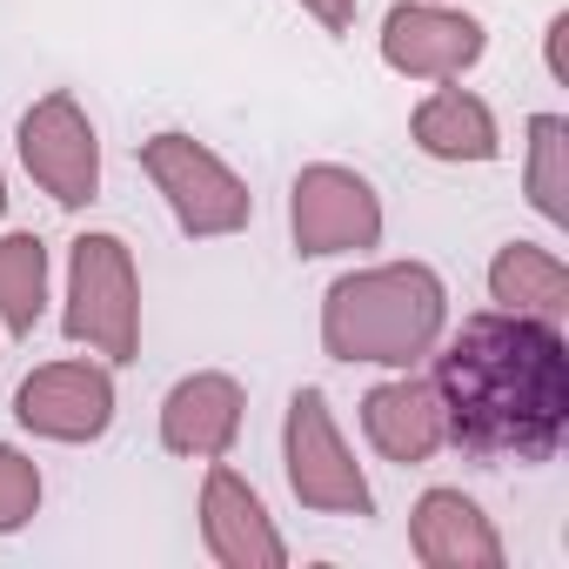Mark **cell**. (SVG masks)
<instances>
[{"mask_svg": "<svg viewBox=\"0 0 569 569\" xmlns=\"http://www.w3.org/2000/svg\"><path fill=\"white\" fill-rule=\"evenodd\" d=\"M48 309V248L41 234H0V322L14 336H34Z\"/></svg>", "mask_w": 569, "mask_h": 569, "instance_id": "obj_16", "label": "cell"}, {"mask_svg": "<svg viewBox=\"0 0 569 569\" xmlns=\"http://www.w3.org/2000/svg\"><path fill=\"white\" fill-rule=\"evenodd\" d=\"M409 128H416V148L436 161H496V114L462 88H436Z\"/></svg>", "mask_w": 569, "mask_h": 569, "instance_id": "obj_15", "label": "cell"}, {"mask_svg": "<svg viewBox=\"0 0 569 569\" xmlns=\"http://www.w3.org/2000/svg\"><path fill=\"white\" fill-rule=\"evenodd\" d=\"M362 429H369V442H376L389 462H429V456L449 442V436H442V402H436V389L416 382V376H396V382L369 389V396H362Z\"/></svg>", "mask_w": 569, "mask_h": 569, "instance_id": "obj_13", "label": "cell"}, {"mask_svg": "<svg viewBox=\"0 0 569 569\" xmlns=\"http://www.w3.org/2000/svg\"><path fill=\"white\" fill-rule=\"evenodd\" d=\"M21 161L28 174L61 201V208H88L101 188V141L81 114L74 94H41L21 121Z\"/></svg>", "mask_w": 569, "mask_h": 569, "instance_id": "obj_7", "label": "cell"}, {"mask_svg": "<svg viewBox=\"0 0 569 569\" xmlns=\"http://www.w3.org/2000/svg\"><path fill=\"white\" fill-rule=\"evenodd\" d=\"M141 168H148V181L168 194V208H174V221H181L188 234H234V228H248V214H254L248 181H241L221 154H208L201 141H188V134H154V141H141Z\"/></svg>", "mask_w": 569, "mask_h": 569, "instance_id": "obj_4", "label": "cell"}, {"mask_svg": "<svg viewBox=\"0 0 569 569\" xmlns=\"http://www.w3.org/2000/svg\"><path fill=\"white\" fill-rule=\"evenodd\" d=\"M489 296L509 309V316H536V322H562L569 316V268L536 248V241H509L496 261H489Z\"/></svg>", "mask_w": 569, "mask_h": 569, "instance_id": "obj_14", "label": "cell"}, {"mask_svg": "<svg viewBox=\"0 0 569 569\" xmlns=\"http://www.w3.org/2000/svg\"><path fill=\"white\" fill-rule=\"evenodd\" d=\"M289 228H296V248H302V254H349V248H376V234H382V201H376V188H369L356 168L316 161V168H302V174H296Z\"/></svg>", "mask_w": 569, "mask_h": 569, "instance_id": "obj_6", "label": "cell"}, {"mask_svg": "<svg viewBox=\"0 0 569 569\" xmlns=\"http://www.w3.org/2000/svg\"><path fill=\"white\" fill-rule=\"evenodd\" d=\"M201 536H208V556L228 562V569H281L289 562L261 496L234 469H208V482H201Z\"/></svg>", "mask_w": 569, "mask_h": 569, "instance_id": "obj_10", "label": "cell"}, {"mask_svg": "<svg viewBox=\"0 0 569 569\" xmlns=\"http://www.w3.org/2000/svg\"><path fill=\"white\" fill-rule=\"evenodd\" d=\"M529 201L542 221H569V121L562 114L529 121Z\"/></svg>", "mask_w": 569, "mask_h": 569, "instance_id": "obj_17", "label": "cell"}, {"mask_svg": "<svg viewBox=\"0 0 569 569\" xmlns=\"http://www.w3.org/2000/svg\"><path fill=\"white\" fill-rule=\"evenodd\" d=\"M382 61L409 81H456L482 61V21L436 8V0H402L382 21Z\"/></svg>", "mask_w": 569, "mask_h": 569, "instance_id": "obj_9", "label": "cell"}, {"mask_svg": "<svg viewBox=\"0 0 569 569\" xmlns=\"http://www.w3.org/2000/svg\"><path fill=\"white\" fill-rule=\"evenodd\" d=\"M0 208H8V181H0Z\"/></svg>", "mask_w": 569, "mask_h": 569, "instance_id": "obj_21", "label": "cell"}, {"mask_svg": "<svg viewBox=\"0 0 569 569\" xmlns=\"http://www.w3.org/2000/svg\"><path fill=\"white\" fill-rule=\"evenodd\" d=\"M68 336L108 362H134L141 342V289L121 234H81L68 254Z\"/></svg>", "mask_w": 569, "mask_h": 569, "instance_id": "obj_3", "label": "cell"}, {"mask_svg": "<svg viewBox=\"0 0 569 569\" xmlns=\"http://www.w3.org/2000/svg\"><path fill=\"white\" fill-rule=\"evenodd\" d=\"M281 449H289V489H296L302 509H322V516H369L376 509L369 476L356 469V456H349V442H342L322 389H302L289 402Z\"/></svg>", "mask_w": 569, "mask_h": 569, "instance_id": "obj_5", "label": "cell"}, {"mask_svg": "<svg viewBox=\"0 0 569 569\" xmlns=\"http://www.w3.org/2000/svg\"><path fill=\"white\" fill-rule=\"evenodd\" d=\"M436 356V402L442 436L469 456H516L542 462L562 449L569 429V349L556 322L536 316H469Z\"/></svg>", "mask_w": 569, "mask_h": 569, "instance_id": "obj_1", "label": "cell"}, {"mask_svg": "<svg viewBox=\"0 0 569 569\" xmlns=\"http://www.w3.org/2000/svg\"><path fill=\"white\" fill-rule=\"evenodd\" d=\"M562 34H569V14H556V21H549V74H556V81L569 74V68H562Z\"/></svg>", "mask_w": 569, "mask_h": 569, "instance_id": "obj_20", "label": "cell"}, {"mask_svg": "<svg viewBox=\"0 0 569 569\" xmlns=\"http://www.w3.org/2000/svg\"><path fill=\"white\" fill-rule=\"evenodd\" d=\"M241 436V389L234 376H188L161 402V442L194 462H221Z\"/></svg>", "mask_w": 569, "mask_h": 569, "instance_id": "obj_11", "label": "cell"}, {"mask_svg": "<svg viewBox=\"0 0 569 569\" xmlns=\"http://www.w3.org/2000/svg\"><path fill=\"white\" fill-rule=\"evenodd\" d=\"M14 416L48 442H94L114 422V376L101 362H48L21 382Z\"/></svg>", "mask_w": 569, "mask_h": 569, "instance_id": "obj_8", "label": "cell"}, {"mask_svg": "<svg viewBox=\"0 0 569 569\" xmlns=\"http://www.w3.org/2000/svg\"><path fill=\"white\" fill-rule=\"evenodd\" d=\"M442 316H449V296H442L436 268H422V261L356 268L322 302V349L336 362L409 369L442 342Z\"/></svg>", "mask_w": 569, "mask_h": 569, "instance_id": "obj_2", "label": "cell"}, {"mask_svg": "<svg viewBox=\"0 0 569 569\" xmlns=\"http://www.w3.org/2000/svg\"><path fill=\"white\" fill-rule=\"evenodd\" d=\"M302 8L329 28V34H349L356 28V8H362V0H302Z\"/></svg>", "mask_w": 569, "mask_h": 569, "instance_id": "obj_19", "label": "cell"}, {"mask_svg": "<svg viewBox=\"0 0 569 569\" xmlns=\"http://www.w3.org/2000/svg\"><path fill=\"white\" fill-rule=\"evenodd\" d=\"M409 549L429 569H496L502 542L489 529V516L462 496V489H429L409 516Z\"/></svg>", "mask_w": 569, "mask_h": 569, "instance_id": "obj_12", "label": "cell"}, {"mask_svg": "<svg viewBox=\"0 0 569 569\" xmlns=\"http://www.w3.org/2000/svg\"><path fill=\"white\" fill-rule=\"evenodd\" d=\"M34 509H41V469H34L21 449L0 442V536L21 529Z\"/></svg>", "mask_w": 569, "mask_h": 569, "instance_id": "obj_18", "label": "cell"}]
</instances>
